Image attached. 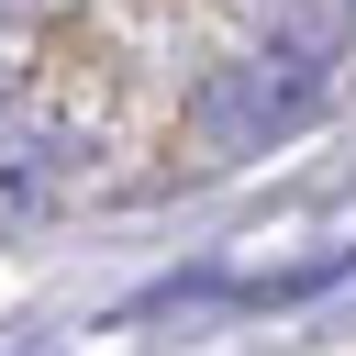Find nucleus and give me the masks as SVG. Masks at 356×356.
I'll return each mask as SVG.
<instances>
[{"label": "nucleus", "mask_w": 356, "mask_h": 356, "mask_svg": "<svg viewBox=\"0 0 356 356\" xmlns=\"http://www.w3.org/2000/svg\"><path fill=\"white\" fill-rule=\"evenodd\" d=\"M0 111H11V67H0Z\"/></svg>", "instance_id": "3"}, {"label": "nucleus", "mask_w": 356, "mask_h": 356, "mask_svg": "<svg viewBox=\"0 0 356 356\" xmlns=\"http://www.w3.org/2000/svg\"><path fill=\"white\" fill-rule=\"evenodd\" d=\"M78 178H89V134H67V122L0 134V234H22V222H56Z\"/></svg>", "instance_id": "2"}, {"label": "nucleus", "mask_w": 356, "mask_h": 356, "mask_svg": "<svg viewBox=\"0 0 356 356\" xmlns=\"http://www.w3.org/2000/svg\"><path fill=\"white\" fill-rule=\"evenodd\" d=\"M356 67V0H256V33L189 89V156L245 167L289 145Z\"/></svg>", "instance_id": "1"}]
</instances>
